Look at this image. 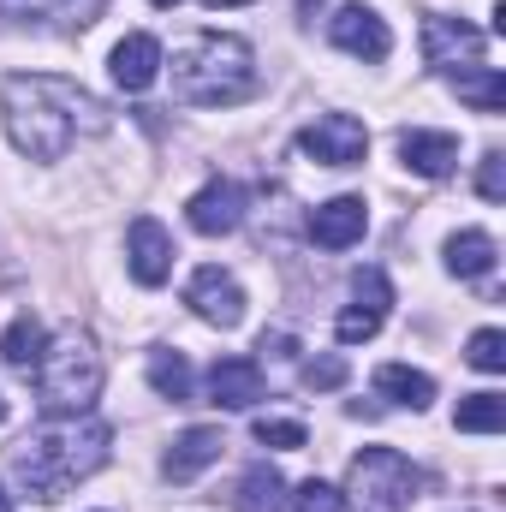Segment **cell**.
Segmentation results:
<instances>
[{
  "label": "cell",
  "mask_w": 506,
  "mask_h": 512,
  "mask_svg": "<svg viewBox=\"0 0 506 512\" xmlns=\"http://www.w3.org/2000/svg\"><path fill=\"white\" fill-rule=\"evenodd\" d=\"M108 0H0V18L12 24H54V30H84L102 18Z\"/></svg>",
  "instance_id": "obj_14"
},
{
  "label": "cell",
  "mask_w": 506,
  "mask_h": 512,
  "mask_svg": "<svg viewBox=\"0 0 506 512\" xmlns=\"http://www.w3.org/2000/svg\"><path fill=\"white\" fill-rule=\"evenodd\" d=\"M262 352H274V358H292V340H286V334H262Z\"/></svg>",
  "instance_id": "obj_31"
},
{
  "label": "cell",
  "mask_w": 506,
  "mask_h": 512,
  "mask_svg": "<svg viewBox=\"0 0 506 512\" xmlns=\"http://www.w3.org/2000/svg\"><path fill=\"white\" fill-rule=\"evenodd\" d=\"M423 60L435 72H471V66H483V30H471L465 18L429 12L423 18Z\"/></svg>",
  "instance_id": "obj_8"
},
{
  "label": "cell",
  "mask_w": 506,
  "mask_h": 512,
  "mask_svg": "<svg viewBox=\"0 0 506 512\" xmlns=\"http://www.w3.org/2000/svg\"><path fill=\"white\" fill-rule=\"evenodd\" d=\"M185 304L209 322V328H239L245 322V286L227 274V268H197L191 274V286H185Z\"/></svg>",
  "instance_id": "obj_9"
},
{
  "label": "cell",
  "mask_w": 506,
  "mask_h": 512,
  "mask_svg": "<svg viewBox=\"0 0 506 512\" xmlns=\"http://www.w3.org/2000/svg\"><path fill=\"white\" fill-rule=\"evenodd\" d=\"M221 429H209V423H197V429H185L179 441H173V453L161 459V471H167V483H191V477H203L215 459H221Z\"/></svg>",
  "instance_id": "obj_17"
},
{
  "label": "cell",
  "mask_w": 506,
  "mask_h": 512,
  "mask_svg": "<svg viewBox=\"0 0 506 512\" xmlns=\"http://www.w3.org/2000/svg\"><path fill=\"white\" fill-rule=\"evenodd\" d=\"M423 489V471L393 453V447H364L346 471V489H340V507L346 512H405Z\"/></svg>",
  "instance_id": "obj_5"
},
{
  "label": "cell",
  "mask_w": 506,
  "mask_h": 512,
  "mask_svg": "<svg viewBox=\"0 0 506 512\" xmlns=\"http://www.w3.org/2000/svg\"><path fill=\"white\" fill-rule=\"evenodd\" d=\"M399 161L423 179H447L459 167V137L453 131H399Z\"/></svg>",
  "instance_id": "obj_16"
},
{
  "label": "cell",
  "mask_w": 506,
  "mask_h": 512,
  "mask_svg": "<svg viewBox=\"0 0 506 512\" xmlns=\"http://www.w3.org/2000/svg\"><path fill=\"white\" fill-rule=\"evenodd\" d=\"M453 90H459V102H471L477 114H501V108H506V78L495 72V66L453 72Z\"/></svg>",
  "instance_id": "obj_21"
},
{
  "label": "cell",
  "mask_w": 506,
  "mask_h": 512,
  "mask_svg": "<svg viewBox=\"0 0 506 512\" xmlns=\"http://www.w3.org/2000/svg\"><path fill=\"white\" fill-rule=\"evenodd\" d=\"M298 149L310 161H322V167H358L370 155V131H364V120H352V114H322L316 126L298 131Z\"/></svg>",
  "instance_id": "obj_7"
},
{
  "label": "cell",
  "mask_w": 506,
  "mask_h": 512,
  "mask_svg": "<svg viewBox=\"0 0 506 512\" xmlns=\"http://www.w3.org/2000/svg\"><path fill=\"white\" fill-rule=\"evenodd\" d=\"M173 90L191 108H233L256 90V54L245 36L203 30L173 54Z\"/></svg>",
  "instance_id": "obj_3"
},
{
  "label": "cell",
  "mask_w": 506,
  "mask_h": 512,
  "mask_svg": "<svg viewBox=\"0 0 506 512\" xmlns=\"http://www.w3.org/2000/svg\"><path fill=\"white\" fill-rule=\"evenodd\" d=\"M0 512H12V495H6V489H0Z\"/></svg>",
  "instance_id": "obj_33"
},
{
  "label": "cell",
  "mask_w": 506,
  "mask_h": 512,
  "mask_svg": "<svg viewBox=\"0 0 506 512\" xmlns=\"http://www.w3.org/2000/svg\"><path fill=\"white\" fill-rule=\"evenodd\" d=\"M209 6H251V0H209Z\"/></svg>",
  "instance_id": "obj_32"
},
{
  "label": "cell",
  "mask_w": 506,
  "mask_h": 512,
  "mask_svg": "<svg viewBox=\"0 0 506 512\" xmlns=\"http://www.w3.org/2000/svg\"><path fill=\"white\" fill-rule=\"evenodd\" d=\"M364 227H370L364 197H328V203L310 215V239H316L322 251H352V245L364 239Z\"/></svg>",
  "instance_id": "obj_13"
},
{
  "label": "cell",
  "mask_w": 506,
  "mask_h": 512,
  "mask_svg": "<svg viewBox=\"0 0 506 512\" xmlns=\"http://www.w3.org/2000/svg\"><path fill=\"white\" fill-rule=\"evenodd\" d=\"M108 447H114V429L84 411V417H54L42 423L36 435L18 441L12 453V483L36 501H60L66 489H78L84 477H96L108 465Z\"/></svg>",
  "instance_id": "obj_2"
},
{
  "label": "cell",
  "mask_w": 506,
  "mask_h": 512,
  "mask_svg": "<svg viewBox=\"0 0 506 512\" xmlns=\"http://www.w3.org/2000/svg\"><path fill=\"white\" fill-rule=\"evenodd\" d=\"M465 358H471V370L501 376V370H506V334H501V328H477V334H471V346H465Z\"/></svg>",
  "instance_id": "obj_27"
},
{
  "label": "cell",
  "mask_w": 506,
  "mask_h": 512,
  "mask_svg": "<svg viewBox=\"0 0 506 512\" xmlns=\"http://www.w3.org/2000/svg\"><path fill=\"white\" fill-rule=\"evenodd\" d=\"M453 423H459L465 435H495V429H506V399L501 393H471Z\"/></svg>",
  "instance_id": "obj_25"
},
{
  "label": "cell",
  "mask_w": 506,
  "mask_h": 512,
  "mask_svg": "<svg viewBox=\"0 0 506 512\" xmlns=\"http://www.w3.org/2000/svg\"><path fill=\"white\" fill-rule=\"evenodd\" d=\"M328 36H334V48H346L352 60H387V54H393V30H387V18H381L376 6H340V12L328 18Z\"/></svg>",
  "instance_id": "obj_10"
},
{
  "label": "cell",
  "mask_w": 506,
  "mask_h": 512,
  "mask_svg": "<svg viewBox=\"0 0 506 512\" xmlns=\"http://www.w3.org/2000/svg\"><path fill=\"white\" fill-rule=\"evenodd\" d=\"M108 66H114V84L137 96V90H149V84L161 78V42H155L149 30H131L126 42L114 48V60H108Z\"/></svg>",
  "instance_id": "obj_18"
},
{
  "label": "cell",
  "mask_w": 506,
  "mask_h": 512,
  "mask_svg": "<svg viewBox=\"0 0 506 512\" xmlns=\"http://www.w3.org/2000/svg\"><path fill=\"white\" fill-rule=\"evenodd\" d=\"M251 435L262 441V447H280V453H298V447L310 441V429H304L298 417H256Z\"/></svg>",
  "instance_id": "obj_26"
},
{
  "label": "cell",
  "mask_w": 506,
  "mask_h": 512,
  "mask_svg": "<svg viewBox=\"0 0 506 512\" xmlns=\"http://www.w3.org/2000/svg\"><path fill=\"white\" fill-rule=\"evenodd\" d=\"M209 399L221 411H251L262 399V364L256 358H215L209 370Z\"/></svg>",
  "instance_id": "obj_15"
},
{
  "label": "cell",
  "mask_w": 506,
  "mask_h": 512,
  "mask_svg": "<svg viewBox=\"0 0 506 512\" xmlns=\"http://www.w3.org/2000/svg\"><path fill=\"white\" fill-rule=\"evenodd\" d=\"M149 387L161 393V399H173V405H185L191 399V364L179 358V352H149Z\"/></svg>",
  "instance_id": "obj_23"
},
{
  "label": "cell",
  "mask_w": 506,
  "mask_h": 512,
  "mask_svg": "<svg viewBox=\"0 0 506 512\" xmlns=\"http://www.w3.org/2000/svg\"><path fill=\"white\" fill-rule=\"evenodd\" d=\"M387 310H393V280H387L381 268H358V274H352V304L334 316V334H340V346L376 340L381 322H387Z\"/></svg>",
  "instance_id": "obj_6"
},
{
  "label": "cell",
  "mask_w": 506,
  "mask_h": 512,
  "mask_svg": "<svg viewBox=\"0 0 506 512\" xmlns=\"http://www.w3.org/2000/svg\"><path fill=\"white\" fill-rule=\"evenodd\" d=\"M42 346H48L42 322H36V316H18V322L6 328V340H0V358H6L12 370H30V364L42 358Z\"/></svg>",
  "instance_id": "obj_24"
},
{
  "label": "cell",
  "mask_w": 506,
  "mask_h": 512,
  "mask_svg": "<svg viewBox=\"0 0 506 512\" xmlns=\"http://www.w3.org/2000/svg\"><path fill=\"white\" fill-rule=\"evenodd\" d=\"M477 191H483V203H506V155L501 149L483 155V167H477Z\"/></svg>",
  "instance_id": "obj_30"
},
{
  "label": "cell",
  "mask_w": 506,
  "mask_h": 512,
  "mask_svg": "<svg viewBox=\"0 0 506 512\" xmlns=\"http://www.w3.org/2000/svg\"><path fill=\"white\" fill-rule=\"evenodd\" d=\"M0 114H6L12 149L30 161H60L78 131L108 126V108L90 90H78L72 78H48V72H12L0 84Z\"/></svg>",
  "instance_id": "obj_1"
},
{
  "label": "cell",
  "mask_w": 506,
  "mask_h": 512,
  "mask_svg": "<svg viewBox=\"0 0 506 512\" xmlns=\"http://www.w3.org/2000/svg\"><path fill=\"white\" fill-rule=\"evenodd\" d=\"M0 423H6V399H0Z\"/></svg>",
  "instance_id": "obj_35"
},
{
  "label": "cell",
  "mask_w": 506,
  "mask_h": 512,
  "mask_svg": "<svg viewBox=\"0 0 506 512\" xmlns=\"http://www.w3.org/2000/svg\"><path fill=\"white\" fill-rule=\"evenodd\" d=\"M376 393L381 399H393V405H405V411H423V405L435 399V382H429L423 370H411V364H381L376 370Z\"/></svg>",
  "instance_id": "obj_19"
},
{
  "label": "cell",
  "mask_w": 506,
  "mask_h": 512,
  "mask_svg": "<svg viewBox=\"0 0 506 512\" xmlns=\"http://www.w3.org/2000/svg\"><path fill=\"white\" fill-rule=\"evenodd\" d=\"M173 233L155 221V215H137L126 233V262H131V280L137 286H161L167 274H173Z\"/></svg>",
  "instance_id": "obj_11"
},
{
  "label": "cell",
  "mask_w": 506,
  "mask_h": 512,
  "mask_svg": "<svg viewBox=\"0 0 506 512\" xmlns=\"http://www.w3.org/2000/svg\"><path fill=\"white\" fill-rule=\"evenodd\" d=\"M24 376H30L36 405L48 417H84V411H96V393H102V352H96L90 334L66 328L42 346V358Z\"/></svg>",
  "instance_id": "obj_4"
},
{
  "label": "cell",
  "mask_w": 506,
  "mask_h": 512,
  "mask_svg": "<svg viewBox=\"0 0 506 512\" xmlns=\"http://www.w3.org/2000/svg\"><path fill=\"white\" fill-rule=\"evenodd\" d=\"M495 256H501V251H495V239H489V233H477V227L447 239V268H453L459 280H483V274L495 268Z\"/></svg>",
  "instance_id": "obj_20"
},
{
  "label": "cell",
  "mask_w": 506,
  "mask_h": 512,
  "mask_svg": "<svg viewBox=\"0 0 506 512\" xmlns=\"http://www.w3.org/2000/svg\"><path fill=\"white\" fill-rule=\"evenodd\" d=\"M149 6H179V0H149Z\"/></svg>",
  "instance_id": "obj_34"
},
{
  "label": "cell",
  "mask_w": 506,
  "mask_h": 512,
  "mask_svg": "<svg viewBox=\"0 0 506 512\" xmlns=\"http://www.w3.org/2000/svg\"><path fill=\"white\" fill-rule=\"evenodd\" d=\"M185 221L203 233V239H221V233H239L245 221V191L233 179H209L191 203H185Z\"/></svg>",
  "instance_id": "obj_12"
},
{
  "label": "cell",
  "mask_w": 506,
  "mask_h": 512,
  "mask_svg": "<svg viewBox=\"0 0 506 512\" xmlns=\"http://www.w3.org/2000/svg\"><path fill=\"white\" fill-rule=\"evenodd\" d=\"M292 507H298V512H346V507H340V489H334V483H322V477H310V483H298V495H292Z\"/></svg>",
  "instance_id": "obj_29"
},
{
  "label": "cell",
  "mask_w": 506,
  "mask_h": 512,
  "mask_svg": "<svg viewBox=\"0 0 506 512\" xmlns=\"http://www.w3.org/2000/svg\"><path fill=\"white\" fill-rule=\"evenodd\" d=\"M239 512H286V477L274 465H251L239 483Z\"/></svg>",
  "instance_id": "obj_22"
},
{
  "label": "cell",
  "mask_w": 506,
  "mask_h": 512,
  "mask_svg": "<svg viewBox=\"0 0 506 512\" xmlns=\"http://www.w3.org/2000/svg\"><path fill=\"white\" fill-rule=\"evenodd\" d=\"M298 382L310 387V393H334V387L346 382V358H334V352L328 358H304L298 364Z\"/></svg>",
  "instance_id": "obj_28"
}]
</instances>
